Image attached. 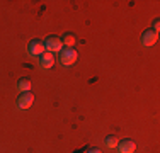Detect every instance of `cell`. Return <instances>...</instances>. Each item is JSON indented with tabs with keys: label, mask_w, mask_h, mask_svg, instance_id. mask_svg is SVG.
Returning <instances> with one entry per match:
<instances>
[{
	"label": "cell",
	"mask_w": 160,
	"mask_h": 153,
	"mask_svg": "<svg viewBox=\"0 0 160 153\" xmlns=\"http://www.w3.org/2000/svg\"><path fill=\"white\" fill-rule=\"evenodd\" d=\"M77 58H78V53L75 51L73 48H63L62 51H60V56H58L60 63H62L63 67H72V65L77 61Z\"/></svg>",
	"instance_id": "obj_1"
},
{
	"label": "cell",
	"mask_w": 160,
	"mask_h": 153,
	"mask_svg": "<svg viewBox=\"0 0 160 153\" xmlns=\"http://www.w3.org/2000/svg\"><path fill=\"white\" fill-rule=\"evenodd\" d=\"M43 44H44V51H48V53H60L63 49V44H62V39L60 37H56V36H48L46 39L43 41Z\"/></svg>",
	"instance_id": "obj_2"
},
{
	"label": "cell",
	"mask_w": 160,
	"mask_h": 153,
	"mask_svg": "<svg viewBox=\"0 0 160 153\" xmlns=\"http://www.w3.org/2000/svg\"><path fill=\"white\" fill-rule=\"evenodd\" d=\"M158 39V32L157 31H153L152 27H148L147 31H143L142 34V44L147 46V48H150V46H153L155 43H157Z\"/></svg>",
	"instance_id": "obj_3"
},
{
	"label": "cell",
	"mask_w": 160,
	"mask_h": 153,
	"mask_svg": "<svg viewBox=\"0 0 160 153\" xmlns=\"http://www.w3.org/2000/svg\"><path fill=\"white\" fill-rule=\"evenodd\" d=\"M34 102L32 92H21V95L17 97V107L19 109H29Z\"/></svg>",
	"instance_id": "obj_4"
},
{
	"label": "cell",
	"mask_w": 160,
	"mask_h": 153,
	"mask_svg": "<svg viewBox=\"0 0 160 153\" xmlns=\"http://www.w3.org/2000/svg\"><path fill=\"white\" fill-rule=\"evenodd\" d=\"M28 53L31 56H41L44 53V44L41 39H32L28 43Z\"/></svg>",
	"instance_id": "obj_5"
},
{
	"label": "cell",
	"mask_w": 160,
	"mask_h": 153,
	"mask_svg": "<svg viewBox=\"0 0 160 153\" xmlns=\"http://www.w3.org/2000/svg\"><path fill=\"white\" fill-rule=\"evenodd\" d=\"M116 148L119 153H133L136 150V143L133 140H119Z\"/></svg>",
	"instance_id": "obj_6"
},
{
	"label": "cell",
	"mask_w": 160,
	"mask_h": 153,
	"mask_svg": "<svg viewBox=\"0 0 160 153\" xmlns=\"http://www.w3.org/2000/svg\"><path fill=\"white\" fill-rule=\"evenodd\" d=\"M53 63H55V55H53V53L44 51L43 55L39 56V67H41V68H44V70L51 68V67H53Z\"/></svg>",
	"instance_id": "obj_7"
},
{
	"label": "cell",
	"mask_w": 160,
	"mask_h": 153,
	"mask_svg": "<svg viewBox=\"0 0 160 153\" xmlns=\"http://www.w3.org/2000/svg\"><path fill=\"white\" fill-rule=\"evenodd\" d=\"M17 89L21 92H31V80L28 76H22L17 80Z\"/></svg>",
	"instance_id": "obj_8"
},
{
	"label": "cell",
	"mask_w": 160,
	"mask_h": 153,
	"mask_svg": "<svg viewBox=\"0 0 160 153\" xmlns=\"http://www.w3.org/2000/svg\"><path fill=\"white\" fill-rule=\"evenodd\" d=\"M75 36L72 32H67V34H63V37H62V44H63V48H73V44H75Z\"/></svg>",
	"instance_id": "obj_9"
},
{
	"label": "cell",
	"mask_w": 160,
	"mask_h": 153,
	"mask_svg": "<svg viewBox=\"0 0 160 153\" xmlns=\"http://www.w3.org/2000/svg\"><path fill=\"white\" fill-rule=\"evenodd\" d=\"M104 143H106V146H108V148H116L118 143H119V140H118L114 135H109V136L104 140Z\"/></svg>",
	"instance_id": "obj_10"
},
{
	"label": "cell",
	"mask_w": 160,
	"mask_h": 153,
	"mask_svg": "<svg viewBox=\"0 0 160 153\" xmlns=\"http://www.w3.org/2000/svg\"><path fill=\"white\" fill-rule=\"evenodd\" d=\"M152 29L158 32V29H160V21H158V19H155V21H153V27H152Z\"/></svg>",
	"instance_id": "obj_11"
},
{
	"label": "cell",
	"mask_w": 160,
	"mask_h": 153,
	"mask_svg": "<svg viewBox=\"0 0 160 153\" xmlns=\"http://www.w3.org/2000/svg\"><path fill=\"white\" fill-rule=\"evenodd\" d=\"M87 153H102V151L99 150V148H90V150L87 151Z\"/></svg>",
	"instance_id": "obj_12"
}]
</instances>
